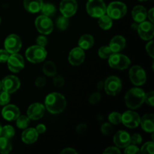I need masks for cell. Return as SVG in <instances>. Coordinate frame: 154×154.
<instances>
[{
  "mask_svg": "<svg viewBox=\"0 0 154 154\" xmlns=\"http://www.w3.org/2000/svg\"><path fill=\"white\" fill-rule=\"evenodd\" d=\"M45 105L46 109L50 113L53 114H58L64 111L67 103L63 95L54 92L47 96L45 98Z\"/></svg>",
  "mask_w": 154,
  "mask_h": 154,
  "instance_id": "1",
  "label": "cell"
},
{
  "mask_svg": "<svg viewBox=\"0 0 154 154\" xmlns=\"http://www.w3.org/2000/svg\"><path fill=\"white\" fill-rule=\"evenodd\" d=\"M145 93L144 90L138 87L130 89L125 96V103L130 109H137L144 102Z\"/></svg>",
  "mask_w": 154,
  "mask_h": 154,
  "instance_id": "2",
  "label": "cell"
},
{
  "mask_svg": "<svg viewBox=\"0 0 154 154\" xmlns=\"http://www.w3.org/2000/svg\"><path fill=\"white\" fill-rule=\"evenodd\" d=\"M47 51L45 47L33 45L26 51V58L32 63H39L43 62L47 57Z\"/></svg>",
  "mask_w": 154,
  "mask_h": 154,
  "instance_id": "3",
  "label": "cell"
},
{
  "mask_svg": "<svg viewBox=\"0 0 154 154\" xmlns=\"http://www.w3.org/2000/svg\"><path fill=\"white\" fill-rule=\"evenodd\" d=\"M106 5L103 0H88L86 5L88 14L95 18H99L106 14Z\"/></svg>",
  "mask_w": 154,
  "mask_h": 154,
  "instance_id": "4",
  "label": "cell"
},
{
  "mask_svg": "<svg viewBox=\"0 0 154 154\" xmlns=\"http://www.w3.org/2000/svg\"><path fill=\"white\" fill-rule=\"evenodd\" d=\"M106 13L111 19L118 20L126 14L127 7L126 4L121 2H113L107 7Z\"/></svg>",
  "mask_w": 154,
  "mask_h": 154,
  "instance_id": "5",
  "label": "cell"
},
{
  "mask_svg": "<svg viewBox=\"0 0 154 154\" xmlns=\"http://www.w3.org/2000/svg\"><path fill=\"white\" fill-rule=\"evenodd\" d=\"M131 61L128 57L123 54L114 53L108 58V64L112 69L124 70L129 68Z\"/></svg>",
  "mask_w": 154,
  "mask_h": 154,
  "instance_id": "6",
  "label": "cell"
},
{
  "mask_svg": "<svg viewBox=\"0 0 154 154\" xmlns=\"http://www.w3.org/2000/svg\"><path fill=\"white\" fill-rule=\"evenodd\" d=\"M105 93L109 96H117L122 89L121 80L117 76H110L104 82Z\"/></svg>",
  "mask_w": 154,
  "mask_h": 154,
  "instance_id": "7",
  "label": "cell"
},
{
  "mask_svg": "<svg viewBox=\"0 0 154 154\" xmlns=\"http://www.w3.org/2000/svg\"><path fill=\"white\" fill-rule=\"evenodd\" d=\"M129 76L131 82L135 86L143 85L147 80L145 71L139 66H132L129 72Z\"/></svg>",
  "mask_w": 154,
  "mask_h": 154,
  "instance_id": "8",
  "label": "cell"
},
{
  "mask_svg": "<svg viewBox=\"0 0 154 154\" xmlns=\"http://www.w3.org/2000/svg\"><path fill=\"white\" fill-rule=\"evenodd\" d=\"M36 29L40 33L44 35H48L54 29V24L49 17L45 15H41L38 17L35 22Z\"/></svg>",
  "mask_w": 154,
  "mask_h": 154,
  "instance_id": "9",
  "label": "cell"
},
{
  "mask_svg": "<svg viewBox=\"0 0 154 154\" xmlns=\"http://www.w3.org/2000/svg\"><path fill=\"white\" fill-rule=\"evenodd\" d=\"M5 49L10 54H16L22 47V41L16 34H11L5 40Z\"/></svg>",
  "mask_w": 154,
  "mask_h": 154,
  "instance_id": "10",
  "label": "cell"
},
{
  "mask_svg": "<svg viewBox=\"0 0 154 154\" xmlns=\"http://www.w3.org/2000/svg\"><path fill=\"white\" fill-rule=\"evenodd\" d=\"M141 117L133 111H127L121 114V123L125 126L131 129L138 127L140 125Z\"/></svg>",
  "mask_w": 154,
  "mask_h": 154,
  "instance_id": "11",
  "label": "cell"
},
{
  "mask_svg": "<svg viewBox=\"0 0 154 154\" xmlns=\"http://www.w3.org/2000/svg\"><path fill=\"white\" fill-rule=\"evenodd\" d=\"M7 64L11 72L17 73L23 69L25 66V62H24L23 57L16 53V54H12L9 56Z\"/></svg>",
  "mask_w": 154,
  "mask_h": 154,
  "instance_id": "12",
  "label": "cell"
},
{
  "mask_svg": "<svg viewBox=\"0 0 154 154\" xmlns=\"http://www.w3.org/2000/svg\"><path fill=\"white\" fill-rule=\"evenodd\" d=\"M2 89L8 93H13L16 92L20 86V81L17 77L14 75H8L2 79Z\"/></svg>",
  "mask_w": 154,
  "mask_h": 154,
  "instance_id": "13",
  "label": "cell"
},
{
  "mask_svg": "<svg viewBox=\"0 0 154 154\" xmlns=\"http://www.w3.org/2000/svg\"><path fill=\"white\" fill-rule=\"evenodd\" d=\"M137 31L141 38H142L143 40H151L154 35V26L153 23L144 20L138 24Z\"/></svg>",
  "mask_w": 154,
  "mask_h": 154,
  "instance_id": "14",
  "label": "cell"
},
{
  "mask_svg": "<svg viewBox=\"0 0 154 154\" xmlns=\"http://www.w3.org/2000/svg\"><path fill=\"white\" fill-rule=\"evenodd\" d=\"M60 12L63 16L71 17L78 10V3L76 0H62L60 5Z\"/></svg>",
  "mask_w": 154,
  "mask_h": 154,
  "instance_id": "15",
  "label": "cell"
},
{
  "mask_svg": "<svg viewBox=\"0 0 154 154\" xmlns=\"http://www.w3.org/2000/svg\"><path fill=\"white\" fill-rule=\"evenodd\" d=\"M45 107L41 103H33L29 105L27 109V116L30 120H40L45 115Z\"/></svg>",
  "mask_w": 154,
  "mask_h": 154,
  "instance_id": "16",
  "label": "cell"
},
{
  "mask_svg": "<svg viewBox=\"0 0 154 154\" xmlns=\"http://www.w3.org/2000/svg\"><path fill=\"white\" fill-rule=\"evenodd\" d=\"M68 60L72 66H78L81 65L85 60V54L84 50L80 47L73 48L69 53Z\"/></svg>",
  "mask_w": 154,
  "mask_h": 154,
  "instance_id": "17",
  "label": "cell"
},
{
  "mask_svg": "<svg viewBox=\"0 0 154 154\" xmlns=\"http://www.w3.org/2000/svg\"><path fill=\"white\" fill-rule=\"evenodd\" d=\"M114 143L118 148H125L130 144V135L126 131H118L114 136Z\"/></svg>",
  "mask_w": 154,
  "mask_h": 154,
  "instance_id": "18",
  "label": "cell"
},
{
  "mask_svg": "<svg viewBox=\"0 0 154 154\" xmlns=\"http://www.w3.org/2000/svg\"><path fill=\"white\" fill-rule=\"evenodd\" d=\"M2 115L8 121H14L20 116V110L14 105H6L2 110Z\"/></svg>",
  "mask_w": 154,
  "mask_h": 154,
  "instance_id": "19",
  "label": "cell"
},
{
  "mask_svg": "<svg viewBox=\"0 0 154 154\" xmlns=\"http://www.w3.org/2000/svg\"><path fill=\"white\" fill-rule=\"evenodd\" d=\"M38 138V133L34 128H26L23 132L21 138L25 144H32L35 142Z\"/></svg>",
  "mask_w": 154,
  "mask_h": 154,
  "instance_id": "20",
  "label": "cell"
},
{
  "mask_svg": "<svg viewBox=\"0 0 154 154\" xmlns=\"http://www.w3.org/2000/svg\"><path fill=\"white\" fill-rule=\"evenodd\" d=\"M126 47V39L122 35H116L111 40L109 48L113 53H119Z\"/></svg>",
  "mask_w": 154,
  "mask_h": 154,
  "instance_id": "21",
  "label": "cell"
},
{
  "mask_svg": "<svg viewBox=\"0 0 154 154\" xmlns=\"http://www.w3.org/2000/svg\"><path fill=\"white\" fill-rule=\"evenodd\" d=\"M140 124L143 130L153 133L154 131V115L153 114H146L141 118Z\"/></svg>",
  "mask_w": 154,
  "mask_h": 154,
  "instance_id": "22",
  "label": "cell"
},
{
  "mask_svg": "<svg viewBox=\"0 0 154 154\" xmlns=\"http://www.w3.org/2000/svg\"><path fill=\"white\" fill-rule=\"evenodd\" d=\"M147 10H146L145 8L142 5L135 6V7L133 8V9H132V18H133L135 22L138 23L145 20V19L147 18Z\"/></svg>",
  "mask_w": 154,
  "mask_h": 154,
  "instance_id": "23",
  "label": "cell"
},
{
  "mask_svg": "<svg viewBox=\"0 0 154 154\" xmlns=\"http://www.w3.org/2000/svg\"><path fill=\"white\" fill-rule=\"evenodd\" d=\"M43 0H23L24 8L30 13H38L43 5Z\"/></svg>",
  "mask_w": 154,
  "mask_h": 154,
  "instance_id": "24",
  "label": "cell"
},
{
  "mask_svg": "<svg viewBox=\"0 0 154 154\" xmlns=\"http://www.w3.org/2000/svg\"><path fill=\"white\" fill-rule=\"evenodd\" d=\"M94 45V38L90 34L83 35L78 40V46L83 50H88Z\"/></svg>",
  "mask_w": 154,
  "mask_h": 154,
  "instance_id": "25",
  "label": "cell"
},
{
  "mask_svg": "<svg viewBox=\"0 0 154 154\" xmlns=\"http://www.w3.org/2000/svg\"><path fill=\"white\" fill-rule=\"evenodd\" d=\"M43 72L46 76L54 77L57 74V69L56 65L52 61H47L43 65Z\"/></svg>",
  "mask_w": 154,
  "mask_h": 154,
  "instance_id": "26",
  "label": "cell"
},
{
  "mask_svg": "<svg viewBox=\"0 0 154 154\" xmlns=\"http://www.w3.org/2000/svg\"><path fill=\"white\" fill-rule=\"evenodd\" d=\"M98 23L100 28L104 30H108L111 28L113 25V20L108 14H103L102 16L99 17Z\"/></svg>",
  "mask_w": 154,
  "mask_h": 154,
  "instance_id": "27",
  "label": "cell"
},
{
  "mask_svg": "<svg viewBox=\"0 0 154 154\" xmlns=\"http://www.w3.org/2000/svg\"><path fill=\"white\" fill-rule=\"evenodd\" d=\"M12 145L9 139L5 137L0 136V153L7 154L10 153Z\"/></svg>",
  "mask_w": 154,
  "mask_h": 154,
  "instance_id": "28",
  "label": "cell"
},
{
  "mask_svg": "<svg viewBox=\"0 0 154 154\" xmlns=\"http://www.w3.org/2000/svg\"><path fill=\"white\" fill-rule=\"evenodd\" d=\"M41 11H42V13L43 14V15H45V16L50 17H52L55 14L57 9H56V7L53 4L46 3V4H43L42 8H41Z\"/></svg>",
  "mask_w": 154,
  "mask_h": 154,
  "instance_id": "29",
  "label": "cell"
},
{
  "mask_svg": "<svg viewBox=\"0 0 154 154\" xmlns=\"http://www.w3.org/2000/svg\"><path fill=\"white\" fill-rule=\"evenodd\" d=\"M30 123V119L28 116L20 115L16 120V124L19 129H25L29 126Z\"/></svg>",
  "mask_w": 154,
  "mask_h": 154,
  "instance_id": "30",
  "label": "cell"
},
{
  "mask_svg": "<svg viewBox=\"0 0 154 154\" xmlns=\"http://www.w3.org/2000/svg\"><path fill=\"white\" fill-rule=\"evenodd\" d=\"M15 130L13 126H10V125H7V126H5L4 127L2 128V132L0 136L5 137V138H8V139H10V138H13Z\"/></svg>",
  "mask_w": 154,
  "mask_h": 154,
  "instance_id": "31",
  "label": "cell"
},
{
  "mask_svg": "<svg viewBox=\"0 0 154 154\" xmlns=\"http://www.w3.org/2000/svg\"><path fill=\"white\" fill-rule=\"evenodd\" d=\"M57 26L60 30H66L69 25V17L65 16H60L57 20Z\"/></svg>",
  "mask_w": 154,
  "mask_h": 154,
  "instance_id": "32",
  "label": "cell"
},
{
  "mask_svg": "<svg viewBox=\"0 0 154 154\" xmlns=\"http://www.w3.org/2000/svg\"><path fill=\"white\" fill-rule=\"evenodd\" d=\"M114 53L112 52V51L111 50V48H109V46H102L98 51V55L100 58L102 59H108L110 56L111 54H113Z\"/></svg>",
  "mask_w": 154,
  "mask_h": 154,
  "instance_id": "33",
  "label": "cell"
},
{
  "mask_svg": "<svg viewBox=\"0 0 154 154\" xmlns=\"http://www.w3.org/2000/svg\"><path fill=\"white\" fill-rule=\"evenodd\" d=\"M108 120L110 123L114 125H118L121 123V114L117 111L111 113L108 116Z\"/></svg>",
  "mask_w": 154,
  "mask_h": 154,
  "instance_id": "34",
  "label": "cell"
},
{
  "mask_svg": "<svg viewBox=\"0 0 154 154\" xmlns=\"http://www.w3.org/2000/svg\"><path fill=\"white\" fill-rule=\"evenodd\" d=\"M140 153L153 154L154 153V144L153 141L145 143L141 148Z\"/></svg>",
  "mask_w": 154,
  "mask_h": 154,
  "instance_id": "35",
  "label": "cell"
},
{
  "mask_svg": "<svg viewBox=\"0 0 154 154\" xmlns=\"http://www.w3.org/2000/svg\"><path fill=\"white\" fill-rule=\"evenodd\" d=\"M11 100L10 93H7L5 90L0 91V105H6L9 103Z\"/></svg>",
  "mask_w": 154,
  "mask_h": 154,
  "instance_id": "36",
  "label": "cell"
},
{
  "mask_svg": "<svg viewBox=\"0 0 154 154\" xmlns=\"http://www.w3.org/2000/svg\"><path fill=\"white\" fill-rule=\"evenodd\" d=\"M113 126L111 123H105L101 126V132L105 135H109L113 132Z\"/></svg>",
  "mask_w": 154,
  "mask_h": 154,
  "instance_id": "37",
  "label": "cell"
},
{
  "mask_svg": "<svg viewBox=\"0 0 154 154\" xmlns=\"http://www.w3.org/2000/svg\"><path fill=\"white\" fill-rule=\"evenodd\" d=\"M53 83H54V85L56 87L60 88V87H62L65 84V79L62 75H56L55 76H54Z\"/></svg>",
  "mask_w": 154,
  "mask_h": 154,
  "instance_id": "38",
  "label": "cell"
},
{
  "mask_svg": "<svg viewBox=\"0 0 154 154\" xmlns=\"http://www.w3.org/2000/svg\"><path fill=\"white\" fill-rule=\"evenodd\" d=\"M101 98H102V96L99 92H94L89 97V102L92 105H95L101 100Z\"/></svg>",
  "mask_w": 154,
  "mask_h": 154,
  "instance_id": "39",
  "label": "cell"
},
{
  "mask_svg": "<svg viewBox=\"0 0 154 154\" xmlns=\"http://www.w3.org/2000/svg\"><path fill=\"white\" fill-rule=\"evenodd\" d=\"M124 153L127 154H136V153H140V150L137 145H135V144H129L127 147H125Z\"/></svg>",
  "mask_w": 154,
  "mask_h": 154,
  "instance_id": "40",
  "label": "cell"
},
{
  "mask_svg": "<svg viewBox=\"0 0 154 154\" xmlns=\"http://www.w3.org/2000/svg\"><path fill=\"white\" fill-rule=\"evenodd\" d=\"M144 102L150 106L153 107L154 105V92L150 91L149 93H145L144 96Z\"/></svg>",
  "mask_w": 154,
  "mask_h": 154,
  "instance_id": "41",
  "label": "cell"
},
{
  "mask_svg": "<svg viewBox=\"0 0 154 154\" xmlns=\"http://www.w3.org/2000/svg\"><path fill=\"white\" fill-rule=\"evenodd\" d=\"M142 142V138H141V135L138 133H135L130 136V144H135V145H138Z\"/></svg>",
  "mask_w": 154,
  "mask_h": 154,
  "instance_id": "42",
  "label": "cell"
},
{
  "mask_svg": "<svg viewBox=\"0 0 154 154\" xmlns=\"http://www.w3.org/2000/svg\"><path fill=\"white\" fill-rule=\"evenodd\" d=\"M47 84V80L46 78L44 76H38L35 79V84L37 87L38 88H42V87H45Z\"/></svg>",
  "mask_w": 154,
  "mask_h": 154,
  "instance_id": "43",
  "label": "cell"
},
{
  "mask_svg": "<svg viewBox=\"0 0 154 154\" xmlns=\"http://www.w3.org/2000/svg\"><path fill=\"white\" fill-rule=\"evenodd\" d=\"M9 56H10V54L5 49H0V63H7Z\"/></svg>",
  "mask_w": 154,
  "mask_h": 154,
  "instance_id": "44",
  "label": "cell"
},
{
  "mask_svg": "<svg viewBox=\"0 0 154 154\" xmlns=\"http://www.w3.org/2000/svg\"><path fill=\"white\" fill-rule=\"evenodd\" d=\"M146 51L148 54L151 58H154V52H153V42L150 40L146 45Z\"/></svg>",
  "mask_w": 154,
  "mask_h": 154,
  "instance_id": "45",
  "label": "cell"
},
{
  "mask_svg": "<svg viewBox=\"0 0 154 154\" xmlns=\"http://www.w3.org/2000/svg\"><path fill=\"white\" fill-rule=\"evenodd\" d=\"M36 42H37V45H39V46L45 47L48 44V38L44 35H39L36 38Z\"/></svg>",
  "mask_w": 154,
  "mask_h": 154,
  "instance_id": "46",
  "label": "cell"
},
{
  "mask_svg": "<svg viewBox=\"0 0 154 154\" xmlns=\"http://www.w3.org/2000/svg\"><path fill=\"white\" fill-rule=\"evenodd\" d=\"M104 153H117L120 154V150L117 147H108L104 151Z\"/></svg>",
  "mask_w": 154,
  "mask_h": 154,
  "instance_id": "47",
  "label": "cell"
},
{
  "mask_svg": "<svg viewBox=\"0 0 154 154\" xmlns=\"http://www.w3.org/2000/svg\"><path fill=\"white\" fill-rule=\"evenodd\" d=\"M87 129V126L84 123H80L76 126V132L78 134H84L86 132Z\"/></svg>",
  "mask_w": 154,
  "mask_h": 154,
  "instance_id": "48",
  "label": "cell"
},
{
  "mask_svg": "<svg viewBox=\"0 0 154 154\" xmlns=\"http://www.w3.org/2000/svg\"><path fill=\"white\" fill-rule=\"evenodd\" d=\"M78 151L76 150L71 147H67V148L63 149L61 151V154H77Z\"/></svg>",
  "mask_w": 154,
  "mask_h": 154,
  "instance_id": "49",
  "label": "cell"
},
{
  "mask_svg": "<svg viewBox=\"0 0 154 154\" xmlns=\"http://www.w3.org/2000/svg\"><path fill=\"white\" fill-rule=\"evenodd\" d=\"M36 131L38 134H42L46 131V126L44 124H38L35 128Z\"/></svg>",
  "mask_w": 154,
  "mask_h": 154,
  "instance_id": "50",
  "label": "cell"
},
{
  "mask_svg": "<svg viewBox=\"0 0 154 154\" xmlns=\"http://www.w3.org/2000/svg\"><path fill=\"white\" fill-rule=\"evenodd\" d=\"M153 11H154L153 8H152L150 9V11H149L148 13H147V17H148L149 20H150V22H151V23H153V17H154Z\"/></svg>",
  "mask_w": 154,
  "mask_h": 154,
  "instance_id": "51",
  "label": "cell"
},
{
  "mask_svg": "<svg viewBox=\"0 0 154 154\" xmlns=\"http://www.w3.org/2000/svg\"><path fill=\"white\" fill-rule=\"evenodd\" d=\"M138 24H139V23H137V22L132 23L131 24V28H132V29L135 30V31H136V30L138 29Z\"/></svg>",
  "mask_w": 154,
  "mask_h": 154,
  "instance_id": "52",
  "label": "cell"
},
{
  "mask_svg": "<svg viewBox=\"0 0 154 154\" xmlns=\"http://www.w3.org/2000/svg\"><path fill=\"white\" fill-rule=\"evenodd\" d=\"M104 88V82L103 81H99L97 84V89L99 90H102Z\"/></svg>",
  "mask_w": 154,
  "mask_h": 154,
  "instance_id": "53",
  "label": "cell"
},
{
  "mask_svg": "<svg viewBox=\"0 0 154 154\" xmlns=\"http://www.w3.org/2000/svg\"><path fill=\"white\" fill-rule=\"evenodd\" d=\"M2 126H1V124H0V135H1V132H2Z\"/></svg>",
  "mask_w": 154,
  "mask_h": 154,
  "instance_id": "54",
  "label": "cell"
},
{
  "mask_svg": "<svg viewBox=\"0 0 154 154\" xmlns=\"http://www.w3.org/2000/svg\"><path fill=\"white\" fill-rule=\"evenodd\" d=\"M1 89H2V82L1 81H0V90H1Z\"/></svg>",
  "mask_w": 154,
  "mask_h": 154,
  "instance_id": "55",
  "label": "cell"
},
{
  "mask_svg": "<svg viewBox=\"0 0 154 154\" xmlns=\"http://www.w3.org/2000/svg\"><path fill=\"white\" fill-rule=\"evenodd\" d=\"M139 2H145V1H147V0H138Z\"/></svg>",
  "mask_w": 154,
  "mask_h": 154,
  "instance_id": "56",
  "label": "cell"
},
{
  "mask_svg": "<svg viewBox=\"0 0 154 154\" xmlns=\"http://www.w3.org/2000/svg\"><path fill=\"white\" fill-rule=\"evenodd\" d=\"M0 23H1V18H0Z\"/></svg>",
  "mask_w": 154,
  "mask_h": 154,
  "instance_id": "57",
  "label": "cell"
}]
</instances>
